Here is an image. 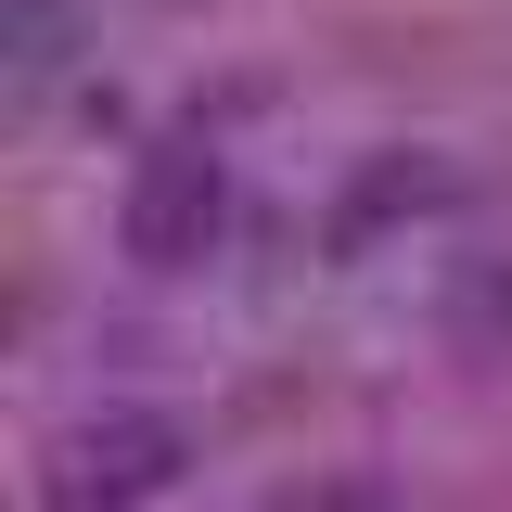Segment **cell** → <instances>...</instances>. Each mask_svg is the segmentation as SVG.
<instances>
[{"instance_id": "1", "label": "cell", "mask_w": 512, "mask_h": 512, "mask_svg": "<svg viewBox=\"0 0 512 512\" xmlns=\"http://www.w3.org/2000/svg\"><path fill=\"white\" fill-rule=\"evenodd\" d=\"M180 461H192V436L167 410H90L39 461V512H141V500L180 487Z\"/></svg>"}, {"instance_id": "3", "label": "cell", "mask_w": 512, "mask_h": 512, "mask_svg": "<svg viewBox=\"0 0 512 512\" xmlns=\"http://www.w3.org/2000/svg\"><path fill=\"white\" fill-rule=\"evenodd\" d=\"M0 39H13V77H52V64L77 52V0H13Z\"/></svg>"}, {"instance_id": "2", "label": "cell", "mask_w": 512, "mask_h": 512, "mask_svg": "<svg viewBox=\"0 0 512 512\" xmlns=\"http://www.w3.org/2000/svg\"><path fill=\"white\" fill-rule=\"evenodd\" d=\"M218 231H231V167H218V141H205V128H167V141L128 167L116 244L141 256V269H192Z\"/></svg>"}]
</instances>
